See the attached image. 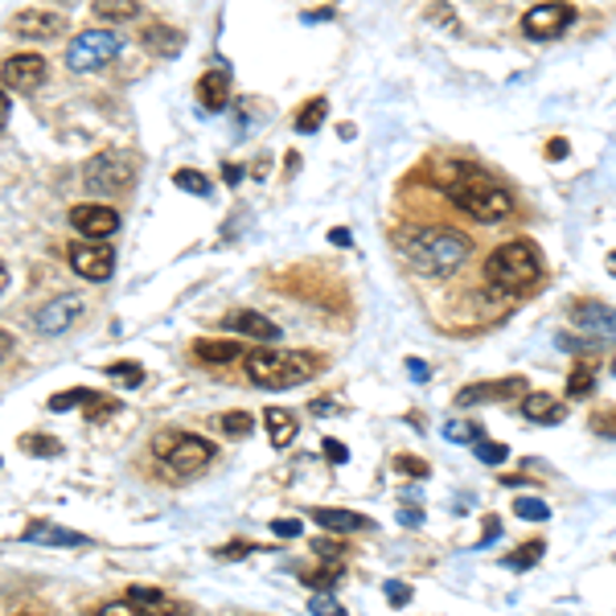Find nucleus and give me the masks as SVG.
<instances>
[{"label": "nucleus", "mask_w": 616, "mask_h": 616, "mask_svg": "<svg viewBox=\"0 0 616 616\" xmlns=\"http://www.w3.org/2000/svg\"><path fill=\"white\" fill-rule=\"evenodd\" d=\"M543 555H546V543H543V539H531L526 546L510 551V555L502 560V567H505V572H531V567L543 560Z\"/></svg>", "instance_id": "obj_26"}, {"label": "nucleus", "mask_w": 616, "mask_h": 616, "mask_svg": "<svg viewBox=\"0 0 616 616\" xmlns=\"http://www.w3.org/2000/svg\"><path fill=\"white\" fill-rule=\"evenodd\" d=\"M498 534H502V522H498V518H486V539H481L477 546H486L489 539H498Z\"/></svg>", "instance_id": "obj_50"}, {"label": "nucleus", "mask_w": 616, "mask_h": 616, "mask_svg": "<svg viewBox=\"0 0 616 616\" xmlns=\"http://www.w3.org/2000/svg\"><path fill=\"white\" fill-rule=\"evenodd\" d=\"M222 330L234 333V337H251V342H280V325L268 321L255 309H239V313L222 316Z\"/></svg>", "instance_id": "obj_15"}, {"label": "nucleus", "mask_w": 616, "mask_h": 616, "mask_svg": "<svg viewBox=\"0 0 616 616\" xmlns=\"http://www.w3.org/2000/svg\"><path fill=\"white\" fill-rule=\"evenodd\" d=\"M526 395V378L522 374H510L502 383H477V387L460 390L457 395V407H473L481 399H522Z\"/></svg>", "instance_id": "obj_16"}, {"label": "nucleus", "mask_w": 616, "mask_h": 616, "mask_svg": "<svg viewBox=\"0 0 616 616\" xmlns=\"http://www.w3.org/2000/svg\"><path fill=\"white\" fill-rule=\"evenodd\" d=\"M514 514L522 518V522H546V518H551V505H546L543 498H518Z\"/></svg>", "instance_id": "obj_32"}, {"label": "nucleus", "mask_w": 616, "mask_h": 616, "mask_svg": "<svg viewBox=\"0 0 616 616\" xmlns=\"http://www.w3.org/2000/svg\"><path fill=\"white\" fill-rule=\"evenodd\" d=\"M440 189H445V198L452 201L457 210H464V215L477 218V222H486V227L505 222V218L514 215V198H510V189L498 186L489 173L473 169V165H457V169H448L445 177H440Z\"/></svg>", "instance_id": "obj_2"}, {"label": "nucleus", "mask_w": 616, "mask_h": 616, "mask_svg": "<svg viewBox=\"0 0 616 616\" xmlns=\"http://www.w3.org/2000/svg\"><path fill=\"white\" fill-rule=\"evenodd\" d=\"M71 227L83 234V239H95V243H107L115 230H119V215L103 201H79L71 210Z\"/></svg>", "instance_id": "obj_11"}, {"label": "nucleus", "mask_w": 616, "mask_h": 616, "mask_svg": "<svg viewBox=\"0 0 616 616\" xmlns=\"http://www.w3.org/2000/svg\"><path fill=\"white\" fill-rule=\"evenodd\" d=\"M173 186L186 189V194H198V198H210V181H206V173H198V169H177L173 173Z\"/></svg>", "instance_id": "obj_30"}, {"label": "nucleus", "mask_w": 616, "mask_h": 616, "mask_svg": "<svg viewBox=\"0 0 616 616\" xmlns=\"http://www.w3.org/2000/svg\"><path fill=\"white\" fill-rule=\"evenodd\" d=\"M313 551L321 555V560H330V563L342 560V543H337V539H313Z\"/></svg>", "instance_id": "obj_43"}, {"label": "nucleus", "mask_w": 616, "mask_h": 616, "mask_svg": "<svg viewBox=\"0 0 616 616\" xmlns=\"http://www.w3.org/2000/svg\"><path fill=\"white\" fill-rule=\"evenodd\" d=\"M215 555H218V560H243V555H251V546H247V543H230V546H218Z\"/></svg>", "instance_id": "obj_46"}, {"label": "nucleus", "mask_w": 616, "mask_h": 616, "mask_svg": "<svg viewBox=\"0 0 616 616\" xmlns=\"http://www.w3.org/2000/svg\"><path fill=\"white\" fill-rule=\"evenodd\" d=\"M263 428H268V440H272L275 448H288L296 440L301 424H296V416H292L288 407H268V411H263Z\"/></svg>", "instance_id": "obj_21"}, {"label": "nucleus", "mask_w": 616, "mask_h": 616, "mask_svg": "<svg viewBox=\"0 0 616 616\" xmlns=\"http://www.w3.org/2000/svg\"><path fill=\"white\" fill-rule=\"evenodd\" d=\"M522 416L531 419V424H543V428H551V424H563V403L555 399V395H546V390H526L522 395Z\"/></svg>", "instance_id": "obj_17"}, {"label": "nucleus", "mask_w": 616, "mask_h": 616, "mask_svg": "<svg viewBox=\"0 0 616 616\" xmlns=\"http://www.w3.org/2000/svg\"><path fill=\"white\" fill-rule=\"evenodd\" d=\"M25 543H42V546H83L86 534L79 531H62L54 522H29L25 526Z\"/></svg>", "instance_id": "obj_22"}, {"label": "nucleus", "mask_w": 616, "mask_h": 616, "mask_svg": "<svg viewBox=\"0 0 616 616\" xmlns=\"http://www.w3.org/2000/svg\"><path fill=\"white\" fill-rule=\"evenodd\" d=\"M572 325L575 330L592 333V337H604V342H616V309L608 304H596V301H580L572 304Z\"/></svg>", "instance_id": "obj_13"}, {"label": "nucleus", "mask_w": 616, "mask_h": 616, "mask_svg": "<svg viewBox=\"0 0 616 616\" xmlns=\"http://www.w3.org/2000/svg\"><path fill=\"white\" fill-rule=\"evenodd\" d=\"M473 452H477V460H481V464H502V460L510 457V448H505V445H489V440H477Z\"/></svg>", "instance_id": "obj_38"}, {"label": "nucleus", "mask_w": 616, "mask_h": 616, "mask_svg": "<svg viewBox=\"0 0 616 616\" xmlns=\"http://www.w3.org/2000/svg\"><path fill=\"white\" fill-rule=\"evenodd\" d=\"M309 613H313V616H345V608L333 601L330 592H316L313 601H309Z\"/></svg>", "instance_id": "obj_39"}, {"label": "nucleus", "mask_w": 616, "mask_h": 616, "mask_svg": "<svg viewBox=\"0 0 616 616\" xmlns=\"http://www.w3.org/2000/svg\"><path fill=\"white\" fill-rule=\"evenodd\" d=\"M9 112H13V107H9V91H4V86H0V128H4V124H9Z\"/></svg>", "instance_id": "obj_51"}, {"label": "nucleus", "mask_w": 616, "mask_h": 616, "mask_svg": "<svg viewBox=\"0 0 616 616\" xmlns=\"http://www.w3.org/2000/svg\"><path fill=\"white\" fill-rule=\"evenodd\" d=\"M21 448H25L29 457H62V445H58L54 436H25Z\"/></svg>", "instance_id": "obj_34"}, {"label": "nucleus", "mask_w": 616, "mask_h": 616, "mask_svg": "<svg viewBox=\"0 0 616 616\" xmlns=\"http://www.w3.org/2000/svg\"><path fill=\"white\" fill-rule=\"evenodd\" d=\"M119 50H124L119 33H112V29H83V33L66 45V66L79 74L100 71V66H107Z\"/></svg>", "instance_id": "obj_7"}, {"label": "nucleus", "mask_w": 616, "mask_h": 616, "mask_svg": "<svg viewBox=\"0 0 616 616\" xmlns=\"http://www.w3.org/2000/svg\"><path fill=\"white\" fill-rule=\"evenodd\" d=\"M222 177H227V186H239L243 181V165H222Z\"/></svg>", "instance_id": "obj_48"}, {"label": "nucleus", "mask_w": 616, "mask_h": 616, "mask_svg": "<svg viewBox=\"0 0 616 616\" xmlns=\"http://www.w3.org/2000/svg\"><path fill=\"white\" fill-rule=\"evenodd\" d=\"M313 522L316 526H325V531H337V534H354V531H370V518L354 514V510H325V505H316L313 510Z\"/></svg>", "instance_id": "obj_20"}, {"label": "nucleus", "mask_w": 616, "mask_h": 616, "mask_svg": "<svg viewBox=\"0 0 616 616\" xmlns=\"http://www.w3.org/2000/svg\"><path fill=\"white\" fill-rule=\"evenodd\" d=\"M13 33L17 38H33V42H54L66 33V17L50 13V9H25V13L13 17Z\"/></svg>", "instance_id": "obj_12"}, {"label": "nucleus", "mask_w": 616, "mask_h": 616, "mask_svg": "<svg viewBox=\"0 0 616 616\" xmlns=\"http://www.w3.org/2000/svg\"><path fill=\"white\" fill-rule=\"evenodd\" d=\"M445 440H452V445H477V440H486V428L481 424H464V419H448Z\"/></svg>", "instance_id": "obj_29"}, {"label": "nucleus", "mask_w": 616, "mask_h": 616, "mask_svg": "<svg viewBox=\"0 0 616 616\" xmlns=\"http://www.w3.org/2000/svg\"><path fill=\"white\" fill-rule=\"evenodd\" d=\"M153 452H157L165 464H169L173 473H201L206 464H215L218 448L206 440V436H194V431H160L157 440H153Z\"/></svg>", "instance_id": "obj_5"}, {"label": "nucleus", "mask_w": 616, "mask_h": 616, "mask_svg": "<svg viewBox=\"0 0 616 616\" xmlns=\"http://www.w3.org/2000/svg\"><path fill=\"white\" fill-rule=\"evenodd\" d=\"M95 616H153V613H148V608H140V604H136V601H128V596H124V601L100 604V608H95Z\"/></svg>", "instance_id": "obj_36"}, {"label": "nucleus", "mask_w": 616, "mask_h": 616, "mask_svg": "<svg viewBox=\"0 0 616 616\" xmlns=\"http://www.w3.org/2000/svg\"><path fill=\"white\" fill-rule=\"evenodd\" d=\"M399 251L419 275L448 280L452 272H460V263L469 259L473 243H469V234L448 227H411L399 230Z\"/></svg>", "instance_id": "obj_1"}, {"label": "nucleus", "mask_w": 616, "mask_h": 616, "mask_svg": "<svg viewBox=\"0 0 616 616\" xmlns=\"http://www.w3.org/2000/svg\"><path fill=\"white\" fill-rule=\"evenodd\" d=\"M407 370H411V378H416V383H428V378H431L428 362H419V358H407Z\"/></svg>", "instance_id": "obj_47"}, {"label": "nucleus", "mask_w": 616, "mask_h": 616, "mask_svg": "<svg viewBox=\"0 0 616 616\" xmlns=\"http://www.w3.org/2000/svg\"><path fill=\"white\" fill-rule=\"evenodd\" d=\"M194 358L206 366H227V362L243 358V342H222V337H198L194 342Z\"/></svg>", "instance_id": "obj_19"}, {"label": "nucleus", "mask_w": 616, "mask_h": 616, "mask_svg": "<svg viewBox=\"0 0 616 616\" xmlns=\"http://www.w3.org/2000/svg\"><path fill=\"white\" fill-rule=\"evenodd\" d=\"M546 157H551V160L567 157V140H551V144H546Z\"/></svg>", "instance_id": "obj_49"}, {"label": "nucleus", "mask_w": 616, "mask_h": 616, "mask_svg": "<svg viewBox=\"0 0 616 616\" xmlns=\"http://www.w3.org/2000/svg\"><path fill=\"white\" fill-rule=\"evenodd\" d=\"M419 518H424V514H419V510H403V522H407V526H416Z\"/></svg>", "instance_id": "obj_55"}, {"label": "nucleus", "mask_w": 616, "mask_h": 616, "mask_svg": "<svg viewBox=\"0 0 616 616\" xmlns=\"http://www.w3.org/2000/svg\"><path fill=\"white\" fill-rule=\"evenodd\" d=\"M71 268H74V275H83L86 284H107V280H112V272H115L112 243H95V239L74 243L71 247Z\"/></svg>", "instance_id": "obj_9"}, {"label": "nucleus", "mask_w": 616, "mask_h": 616, "mask_svg": "<svg viewBox=\"0 0 616 616\" xmlns=\"http://www.w3.org/2000/svg\"><path fill=\"white\" fill-rule=\"evenodd\" d=\"M218 424H222V431H227V436H234V440H247V436L255 431V419L247 416V411H230V416H222Z\"/></svg>", "instance_id": "obj_33"}, {"label": "nucleus", "mask_w": 616, "mask_h": 616, "mask_svg": "<svg viewBox=\"0 0 616 616\" xmlns=\"http://www.w3.org/2000/svg\"><path fill=\"white\" fill-rule=\"evenodd\" d=\"M91 13L100 17L103 25H119V21H132L140 13V0H95Z\"/></svg>", "instance_id": "obj_25"}, {"label": "nucleus", "mask_w": 616, "mask_h": 616, "mask_svg": "<svg viewBox=\"0 0 616 616\" xmlns=\"http://www.w3.org/2000/svg\"><path fill=\"white\" fill-rule=\"evenodd\" d=\"M313 411H316V416H325V411H333V403H330V399H316V403H313Z\"/></svg>", "instance_id": "obj_54"}, {"label": "nucleus", "mask_w": 616, "mask_h": 616, "mask_svg": "<svg viewBox=\"0 0 616 616\" xmlns=\"http://www.w3.org/2000/svg\"><path fill=\"white\" fill-rule=\"evenodd\" d=\"M325 460H333V464H345V460H349V448H345L342 440H325Z\"/></svg>", "instance_id": "obj_45"}, {"label": "nucleus", "mask_w": 616, "mask_h": 616, "mask_svg": "<svg viewBox=\"0 0 616 616\" xmlns=\"http://www.w3.org/2000/svg\"><path fill=\"white\" fill-rule=\"evenodd\" d=\"M132 181H136V160L128 153H119V148H107L100 157H91L83 169V186L91 194H124V189H132Z\"/></svg>", "instance_id": "obj_6"}, {"label": "nucleus", "mask_w": 616, "mask_h": 616, "mask_svg": "<svg viewBox=\"0 0 616 616\" xmlns=\"http://www.w3.org/2000/svg\"><path fill=\"white\" fill-rule=\"evenodd\" d=\"M572 25H575V9L563 4V0H543V4H534L531 13L522 17V33L531 42H555Z\"/></svg>", "instance_id": "obj_8"}, {"label": "nucleus", "mask_w": 616, "mask_h": 616, "mask_svg": "<svg viewBox=\"0 0 616 616\" xmlns=\"http://www.w3.org/2000/svg\"><path fill=\"white\" fill-rule=\"evenodd\" d=\"M301 584L313 592H333L342 584V567H337V563H325V567H316V572H301Z\"/></svg>", "instance_id": "obj_27"}, {"label": "nucleus", "mask_w": 616, "mask_h": 616, "mask_svg": "<svg viewBox=\"0 0 616 616\" xmlns=\"http://www.w3.org/2000/svg\"><path fill=\"white\" fill-rule=\"evenodd\" d=\"M198 103H201V107H206L210 115L222 112V107L230 103V74H227V71L201 74V79H198Z\"/></svg>", "instance_id": "obj_18"}, {"label": "nucleus", "mask_w": 616, "mask_h": 616, "mask_svg": "<svg viewBox=\"0 0 616 616\" xmlns=\"http://www.w3.org/2000/svg\"><path fill=\"white\" fill-rule=\"evenodd\" d=\"M4 284H9V272H4V263H0V292H4Z\"/></svg>", "instance_id": "obj_57"}, {"label": "nucleus", "mask_w": 616, "mask_h": 616, "mask_svg": "<svg viewBox=\"0 0 616 616\" xmlns=\"http://www.w3.org/2000/svg\"><path fill=\"white\" fill-rule=\"evenodd\" d=\"M140 42L160 58H177L181 54V45H186V33H181V29H173V25H148L140 33Z\"/></svg>", "instance_id": "obj_23"}, {"label": "nucleus", "mask_w": 616, "mask_h": 616, "mask_svg": "<svg viewBox=\"0 0 616 616\" xmlns=\"http://www.w3.org/2000/svg\"><path fill=\"white\" fill-rule=\"evenodd\" d=\"M107 378H115L119 387H140V383H144V366H140V362H112V366H107Z\"/></svg>", "instance_id": "obj_31"}, {"label": "nucleus", "mask_w": 616, "mask_h": 616, "mask_svg": "<svg viewBox=\"0 0 616 616\" xmlns=\"http://www.w3.org/2000/svg\"><path fill=\"white\" fill-rule=\"evenodd\" d=\"M119 411V399H112V395H91V403H86V419H107Z\"/></svg>", "instance_id": "obj_37"}, {"label": "nucleus", "mask_w": 616, "mask_h": 616, "mask_svg": "<svg viewBox=\"0 0 616 616\" xmlns=\"http://www.w3.org/2000/svg\"><path fill=\"white\" fill-rule=\"evenodd\" d=\"M592 390H596V374H592L588 362H575L572 374H567V395L572 399H588Z\"/></svg>", "instance_id": "obj_28"}, {"label": "nucleus", "mask_w": 616, "mask_h": 616, "mask_svg": "<svg viewBox=\"0 0 616 616\" xmlns=\"http://www.w3.org/2000/svg\"><path fill=\"white\" fill-rule=\"evenodd\" d=\"M272 534H280V539H301V534H304V522H301V518H275V522H272Z\"/></svg>", "instance_id": "obj_42"}, {"label": "nucleus", "mask_w": 616, "mask_h": 616, "mask_svg": "<svg viewBox=\"0 0 616 616\" xmlns=\"http://www.w3.org/2000/svg\"><path fill=\"white\" fill-rule=\"evenodd\" d=\"M325 115H330V100H325V95H313L301 112L292 115V128L301 132V136H313V132L325 124Z\"/></svg>", "instance_id": "obj_24"}, {"label": "nucleus", "mask_w": 616, "mask_h": 616, "mask_svg": "<svg viewBox=\"0 0 616 616\" xmlns=\"http://www.w3.org/2000/svg\"><path fill=\"white\" fill-rule=\"evenodd\" d=\"M91 395H95V390H86V387L62 390V395H54V399H50V411H74L79 403H91Z\"/></svg>", "instance_id": "obj_35"}, {"label": "nucleus", "mask_w": 616, "mask_h": 616, "mask_svg": "<svg viewBox=\"0 0 616 616\" xmlns=\"http://www.w3.org/2000/svg\"><path fill=\"white\" fill-rule=\"evenodd\" d=\"M592 431H596V436H608V440H616V407H604V411H596V416H592Z\"/></svg>", "instance_id": "obj_41"}, {"label": "nucleus", "mask_w": 616, "mask_h": 616, "mask_svg": "<svg viewBox=\"0 0 616 616\" xmlns=\"http://www.w3.org/2000/svg\"><path fill=\"white\" fill-rule=\"evenodd\" d=\"M247 378L255 387L268 390H288V387H301L316 374V358L313 354H296V349H275V345H259L251 354H243Z\"/></svg>", "instance_id": "obj_4"}, {"label": "nucleus", "mask_w": 616, "mask_h": 616, "mask_svg": "<svg viewBox=\"0 0 616 616\" xmlns=\"http://www.w3.org/2000/svg\"><path fill=\"white\" fill-rule=\"evenodd\" d=\"M486 280L505 296H526L543 284V255L526 239H510L486 259Z\"/></svg>", "instance_id": "obj_3"}, {"label": "nucleus", "mask_w": 616, "mask_h": 616, "mask_svg": "<svg viewBox=\"0 0 616 616\" xmlns=\"http://www.w3.org/2000/svg\"><path fill=\"white\" fill-rule=\"evenodd\" d=\"M604 268H608V272L616 275V251H608V259H604Z\"/></svg>", "instance_id": "obj_56"}, {"label": "nucleus", "mask_w": 616, "mask_h": 616, "mask_svg": "<svg viewBox=\"0 0 616 616\" xmlns=\"http://www.w3.org/2000/svg\"><path fill=\"white\" fill-rule=\"evenodd\" d=\"M45 74H50V66H45L42 54H13L0 66V86H4V91L33 95V91L45 83Z\"/></svg>", "instance_id": "obj_10"}, {"label": "nucleus", "mask_w": 616, "mask_h": 616, "mask_svg": "<svg viewBox=\"0 0 616 616\" xmlns=\"http://www.w3.org/2000/svg\"><path fill=\"white\" fill-rule=\"evenodd\" d=\"M383 592H387V601L395 604V608H403V604L411 601V588H407V584H395V580H390V584H387Z\"/></svg>", "instance_id": "obj_44"}, {"label": "nucleus", "mask_w": 616, "mask_h": 616, "mask_svg": "<svg viewBox=\"0 0 616 616\" xmlns=\"http://www.w3.org/2000/svg\"><path fill=\"white\" fill-rule=\"evenodd\" d=\"M9 349H13V337L0 330V358H9Z\"/></svg>", "instance_id": "obj_53"}, {"label": "nucleus", "mask_w": 616, "mask_h": 616, "mask_svg": "<svg viewBox=\"0 0 616 616\" xmlns=\"http://www.w3.org/2000/svg\"><path fill=\"white\" fill-rule=\"evenodd\" d=\"M79 316H83V301H79V296H54L45 309H38L33 325H38V333H45V337H58V333L71 330Z\"/></svg>", "instance_id": "obj_14"}, {"label": "nucleus", "mask_w": 616, "mask_h": 616, "mask_svg": "<svg viewBox=\"0 0 616 616\" xmlns=\"http://www.w3.org/2000/svg\"><path fill=\"white\" fill-rule=\"evenodd\" d=\"M395 473H403V477H428L431 469H428V460H419V457H407V452H403V457H395Z\"/></svg>", "instance_id": "obj_40"}, {"label": "nucleus", "mask_w": 616, "mask_h": 616, "mask_svg": "<svg viewBox=\"0 0 616 616\" xmlns=\"http://www.w3.org/2000/svg\"><path fill=\"white\" fill-rule=\"evenodd\" d=\"M330 239H333V243H337V247H349V230L337 227V230H333V234H330Z\"/></svg>", "instance_id": "obj_52"}]
</instances>
